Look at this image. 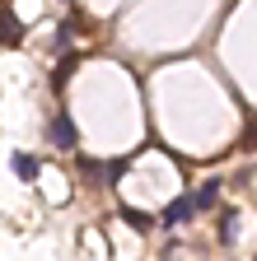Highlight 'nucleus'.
I'll list each match as a JSON object with an SVG mask.
<instances>
[{
	"label": "nucleus",
	"instance_id": "5",
	"mask_svg": "<svg viewBox=\"0 0 257 261\" xmlns=\"http://www.w3.org/2000/svg\"><path fill=\"white\" fill-rule=\"evenodd\" d=\"M234 219H239L234 210H224V215H220V243H234V238H239V224H234Z\"/></svg>",
	"mask_w": 257,
	"mask_h": 261
},
{
	"label": "nucleus",
	"instance_id": "1",
	"mask_svg": "<svg viewBox=\"0 0 257 261\" xmlns=\"http://www.w3.org/2000/svg\"><path fill=\"white\" fill-rule=\"evenodd\" d=\"M24 42V23L10 10V0H0V47H19Z\"/></svg>",
	"mask_w": 257,
	"mask_h": 261
},
{
	"label": "nucleus",
	"instance_id": "3",
	"mask_svg": "<svg viewBox=\"0 0 257 261\" xmlns=\"http://www.w3.org/2000/svg\"><path fill=\"white\" fill-rule=\"evenodd\" d=\"M52 140H56L61 149H75V126H71V117H66V112L52 117Z\"/></svg>",
	"mask_w": 257,
	"mask_h": 261
},
{
	"label": "nucleus",
	"instance_id": "4",
	"mask_svg": "<svg viewBox=\"0 0 257 261\" xmlns=\"http://www.w3.org/2000/svg\"><path fill=\"white\" fill-rule=\"evenodd\" d=\"M38 168H42V163H38L33 154H14V173H19L24 182H33V177H38Z\"/></svg>",
	"mask_w": 257,
	"mask_h": 261
},
{
	"label": "nucleus",
	"instance_id": "6",
	"mask_svg": "<svg viewBox=\"0 0 257 261\" xmlns=\"http://www.w3.org/2000/svg\"><path fill=\"white\" fill-rule=\"evenodd\" d=\"M122 219H126V224H131V228H136V233H145V228L154 224V219H150L145 210H131V205H126V210H122Z\"/></svg>",
	"mask_w": 257,
	"mask_h": 261
},
{
	"label": "nucleus",
	"instance_id": "7",
	"mask_svg": "<svg viewBox=\"0 0 257 261\" xmlns=\"http://www.w3.org/2000/svg\"><path fill=\"white\" fill-rule=\"evenodd\" d=\"M215 196H220V182H206L201 191H197V205L206 210V205H215Z\"/></svg>",
	"mask_w": 257,
	"mask_h": 261
},
{
	"label": "nucleus",
	"instance_id": "2",
	"mask_svg": "<svg viewBox=\"0 0 257 261\" xmlns=\"http://www.w3.org/2000/svg\"><path fill=\"white\" fill-rule=\"evenodd\" d=\"M197 210H201V205H197V196H178V201L164 210V228H178V224H187Z\"/></svg>",
	"mask_w": 257,
	"mask_h": 261
}]
</instances>
